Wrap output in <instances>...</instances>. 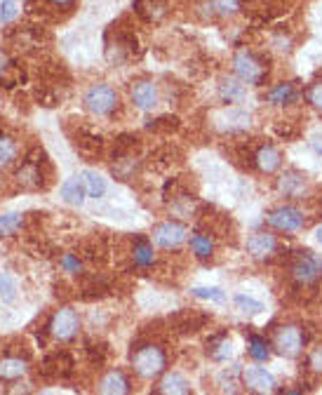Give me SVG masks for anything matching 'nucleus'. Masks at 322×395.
Masks as SVG:
<instances>
[{
  "label": "nucleus",
  "mask_w": 322,
  "mask_h": 395,
  "mask_svg": "<svg viewBox=\"0 0 322 395\" xmlns=\"http://www.w3.org/2000/svg\"><path fill=\"white\" fill-rule=\"evenodd\" d=\"M268 62L271 59L266 54H259L254 49H238L233 54V73L245 85H264L268 78Z\"/></svg>",
  "instance_id": "nucleus-1"
},
{
  "label": "nucleus",
  "mask_w": 322,
  "mask_h": 395,
  "mask_svg": "<svg viewBox=\"0 0 322 395\" xmlns=\"http://www.w3.org/2000/svg\"><path fill=\"white\" fill-rule=\"evenodd\" d=\"M132 367L141 379H155L168 367V353L158 344H143L132 353Z\"/></svg>",
  "instance_id": "nucleus-2"
},
{
  "label": "nucleus",
  "mask_w": 322,
  "mask_h": 395,
  "mask_svg": "<svg viewBox=\"0 0 322 395\" xmlns=\"http://www.w3.org/2000/svg\"><path fill=\"white\" fill-rule=\"evenodd\" d=\"M45 169H49L45 153H43V151H33V153L26 156V160L21 163V167L16 169L14 179H16V184H19L24 191L45 189V184H47Z\"/></svg>",
  "instance_id": "nucleus-3"
},
{
  "label": "nucleus",
  "mask_w": 322,
  "mask_h": 395,
  "mask_svg": "<svg viewBox=\"0 0 322 395\" xmlns=\"http://www.w3.org/2000/svg\"><path fill=\"white\" fill-rule=\"evenodd\" d=\"M290 273H292L294 283H297L299 287H308V285H315L322 278V259H320L318 254H315V252L303 250V252H299V254L292 259Z\"/></svg>",
  "instance_id": "nucleus-4"
},
{
  "label": "nucleus",
  "mask_w": 322,
  "mask_h": 395,
  "mask_svg": "<svg viewBox=\"0 0 322 395\" xmlns=\"http://www.w3.org/2000/svg\"><path fill=\"white\" fill-rule=\"evenodd\" d=\"M82 104L92 115H111L118 108V92L106 82H97L82 97Z\"/></svg>",
  "instance_id": "nucleus-5"
},
{
  "label": "nucleus",
  "mask_w": 322,
  "mask_h": 395,
  "mask_svg": "<svg viewBox=\"0 0 322 395\" xmlns=\"http://www.w3.org/2000/svg\"><path fill=\"white\" fill-rule=\"evenodd\" d=\"M78 329H80V318H78V311L71 309V306H64V309H59L52 315L49 325H47L49 337H52L54 342H62V344L73 342Z\"/></svg>",
  "instance_id": "nucleus-6"
},
{
  "label": "nucleus",
  "mask_w": 322,
  "mask_h": 395,
  "mask_svg": "<svg viewBox=\"0 0 322 395\" xmlns=\"http://www.w3.org/2000/svg\"><path fill=\"white\" fill-rule=\"evenodd\" d=\"M275 350L285 358H297L306 346V334L297 325H282L273 337Z\"/></svg>",
  "instance_id": "nucleus-7"
},
{
  "label": "nucleus",
  "mask_w": 322,
  "mask_h": 395,
  "mask_svg": "<svg viewBox=\"0 0 322 395\" xmlns=\"http://www.w3.org/2000/svg\"><path fill=\"white\" fill-rule=\"evenodd\" d=\"M139 54V43L132 31L115 29V40L106 43V57L111 64H123L127 59H135Z\"/></svg>",
  "instance_id": "nucleus-8"
},
{
  "label": "nucleus",
  "mask_w": 322,
  "mask_h": 395,
  "mask_svg": "<svg viewBox=\"0 0 322 395\" xmlns=\"http://www.w3.org/2000/svg\"><path fill=\"white\" fill-rule=\"evenodd\" d=\"M242 381H245L247 391L252 395H275L277 393V381L264 367H247L242 372Z\"/></svg>",
  "instance_id": "nucleus-9"
},
{
  "label": "nucleus",
  "mask_w": 322,
  "mask_h": 395,
  "mask_svg": "<svg viewBox=\"0 0 322 395\" xmlns=\"http://www.w3.org/2000/svg\"><path fill=\"white\" fill-rule=\"evenodd\" d=\"M188 238V230L184 224L179 222H165L158 224L153 228V243L163 250H176L179 245H184Z\"/></svg>",
  "instance_id": "nucleus-10"
},
{
  "label": "nucleus",
  "mask_w": 322,
  "mask_h": 395,
  "mask_svg": "<svg viewBox=\"0 0 322 395\" xmlns=\"http://www.w3.org/2000/svg\"><path fill=\"white\" fill-rule=\"evenodd\" d=\"M266 224L275 230H285V233H292V230H299L303 226V214L292 205H282L275 207L266 214Z\"/></svg>",
  "instance_id": "nucleus-11"
},
{
  "label": "nucleus",
  "mask_w": 322,
  "mask_h": 395,
  "mask_svg": "<svg viewBox=\"0 0 322 395\" xmlns=\"http://www.w3.org/2000/svg\"><path fill=\"white\" fill-rule=\"evenodd\" d=\"M130 97H132V101H135V106L141 108V111H153V108L158 106V101H160L158 85H155L153 80H146V78L132 82Z\"/></svg>",
  "instance_id": "nucleus-12"
},
{
  "label": "nucleus",
  "mask_w": 322,
  "mask_h": 395,
  "mask_svg": "<svg viewBox=\"0 0 322 395\" xmlns=\"http://www.w3.org/2000/svg\"><path fill=\"white\" fill-rule=\"evenodd\" d=\"M247 252L252 254V259L257 261H268L271 256L277 252V238L273 233L266 230H257L247 238Z\"/></svg>",
  "instance_id": "nucleus-13"
},
{
  "label": "nucleus",
  "mask_w": 322,
  "mask_h": 395,
  "mask_svg": "<svg viewBox=\"0 0 322 395\" xmlns=\"http://www.w3.org/2000/svg\"><path fill=\"white\" fill-rule=\"evenodd\" d=\"M71 372H73V358H71L69 353H64V350L47 355L41 365L43 379H66Z\"/></svg>",
  "instance_id": "nucleus-14"
},
{
  "label": "nucleus",
  "mask_w": 322,
  "mask_h": 395,
  "mask_svg": "<svg viewBox=\"0 0 322 395\" xmlns=\"http://www.w3.org/2000/svg\"><path fill=\"white\" fill-rule=\"evenodd\" d=\"M73 146L85 160H94V158H99L104 153V139L85 128L78 130L73 134Z\"/></svg>",
  "instance_id": "nucleus-15"
},
{
  "label": "nucleus",
  "mask_w": 322,
  "mask_h": 395,
  "mask_svg": "<svg viewBox=\"0 0 322 395\" xmlns=\"http://www.w3.org/2000/svg\"><path fill=\"white\" fill-rule=\"evenodd\" d=\"M207 322H209L207 313H200L196 309H184L172 315V325H174L176 332H181V334L198 332V329H203Z\"/></svg>",
  "instance_id": "nucleus-16"
},
{
  "label": "nucleus",
  "mask_w": 322,
  "mask_h": 395,
  "mask_svg": "<svg viewBox=\"0 0 322 395\" xmlns=\"http://www.w3.org/2000/svg\"><path fill=\"white\" fill-rule=\"evenodd\" d=\"M97 395H130V379L125 376V372L111 370L99 379Z\"/></svg>",
  "instance_id": "nucleus-17"
},
{
  "label": "nucleus",
  "mask_w": 322,
  "mask_h": 395,
  "mask_svg": "<svg viewBox=\"0 0 322 395\" xmlns=\"http://www.w3.org/2000/svg\"><path fill=\"white\" fill-rule=\"evenodd\" d=\"M216 128L221 132H245L252 128V115L247 111H240V108H229V111L219 113L216 118Z\"/></svg>",
  "instance_id": "nucleus-18"
},
{
  "label": "nucleus",
  "mask_w": 322,
  "mask_h": 395,
  "mask_svg": "<svg viewBox=\"0 0 322 395\" xmlns=\"http://www.w3.org/2000/svg\"><path fill=\"white\" fill-rule=\"evenodd\" d=\"M252 160H254V165H257L259 172L273 174L280 169V165H282V153L277 151L273 144H261L257 151H254Z\"/></svg>",
  "instance_id": "nucleus-19"
},
{
  "label": "nucleus",
  "mask_w": 322,
  "mask_h": 395,
  "mask_svg": "<svg viewBox=\"0 0 322 395\" xmlns=\"http://www.w3.org/2000/svg\"><path fill=\"white\" fill-rule=\"evenodd\" d=\"M132 8L148 24H158L168 16V0H135Z\"/></svg>",
  "instance_id": "nucleus-20"
},
{
  "label": "nucleus",
  "mask_w": 322,
  "mask_h": 395,
  "mask_svg": "<svg viewBox=\"0 0 322 395\" xmlns=\"http://www.w3.org/2000/svg\"><path fill=\"white\" fill-rule=\"evenodd\" d=\"M29 372V360L21 355H3L0 358V381H16Z\"/></svg>",
  "instance_id": "nucleus-21"
},
{
  "label": "nucleus",
  "mask_w": 322,
  "mask_h": 395,
  "mask_svg": "<svg viewBox=\"0 0 322 395\" xmlns=\"http://www.w3.org/2000/svg\"><path fill=\"white\" fill-rule=\"evenodd\" d=\"M155 395H193V391L179 372H168L155 386Z\"/></svg>",
  "instance_id": "nucleus-22"
},
{
  "label": "nucleus",
  "mask_w": 322,
  "mask_h": 395,
  "mask_svg": "<svg viewBox=\"0 0 322 395\" xmlns=\"http://www.w3.org/2000/svg\"><path fill=\"white\" fill-rule=\"evenodd\" d=\"M275 186L285 198H294V195H299L303 189H306V177H303L299 169H285V172L277 177Z\"/></svg>",
  "instance_id": "nucleus-23"
},
{
  "label": "nucleus",
  "mask_w": 322,
  "mask_h": 395,
  "mask_svg": "<svg viewBox=\"0 0 322 395\" xmlns=\"http://www.w3.org/2000/svg\"><path fill=\"white\" fill-rule=\"evenodd\" d=\"M207 353H209V358H212L214 362L231 360L233 358V344H231L229 334H226V332L214 334V337L207 342Z\"/></svg>",
  "instance_id": "nucleus-24"
},
{
  "label": "nucleus",
  "mask_w": 322,
  "mask_h": 395,
  "mask_svg": "<svg viewBox=\"0 0 322 395\" xmlns=\"http://www.w3.org/2000/svg\"><path fill=\"white\" fill-rule=\"evenodd\" d=\"M247 90H245V82L238 80V78H221L219 82V97L224 104H235L240 99H245Z\"/></svg>",
  "instance_id": "nucleus-25"
},
{
  "label": "nucleus",
  "mask_w": 322,
  "mask_h": 395,
  "mask_svg": "<svg viewBox=\"0 0 322 395\" xmlns=\"http://www.w3.org/2000/svg\"><path fill=\"white\" fill-rule=\"evenodd\" d=\"M297 95H299L297 82H277L275 87L268 90L266 99H268L271 104H275V106H287V104H292L294 99H297Z\"/></svg>",
  "instance_id": "nucleus-26"
},
{
  "label": "nucleus",
  "mask_w": 322,
  "mask_h": 395,
  "mask_svg": "<svg viewBox=\"0 0 322 395\" xmlns=\"http://www.w3.org/2000/svg\"><path fill=\"white\" fill-rule=\"evenodd\" d=\"M111 292V280L102 273H92V276L85 278L82 283V296L85 299H92V296H104Z\"/></svg>",
  "instance_id": "nucleus-27"
},
{
  "label": "nucleus",
  "mask_w": 322,
  "mask_h": 395,
  "mask_svg": "<svg viewBox=\"0 0 322 395\" xmlns=\"http://www.w3.org/2000/svg\"><path fill=\"white\" fill-rule=\"evenodd\" d=\"M132 261H135V266H141V268H148L155 263L153 247L146 238L135 240V247H132Z\"/></svg>",
  "instance_id": "nucleus-28"
},
{
  "label": "nucleus",
  "mask_w": 322,
  "mask_h": 395,
  "mask_svg": "<svg viewBox=\"0 0 322 395\" xmlns=\"http://www.w3.org/2000/svg\"><path fill=\"white\" fill-rule=\"evenodd\" d=\"M191 252L196 254V259L207 261L214 254V240L207 233H193L191 235Z\"/></svg>",
  "instance_id": "nucleus-29"
},
{
  "label": "nucleus",
  "mask_w": 322,
  "mask_h": 395,
  "mask_svg": "<svg viewBox=\"0 0 322 395\" xmlns=\"http://www.w3.org/2000/svg\"><path fill=\"white\" fill-rule=\"evenodd\" d=\"M16 156H19V146L12 136H8L5 132H0V169L12 167Z\"/></svg>",
  "instance_id": "nucleus-30"
},
{
  "label": "nucleus",
  "mask_w": 322,
  "mask_h": 395,
  "mask_svg": "<svg viewBox=\"0 0 322 395\" xmlns=\"http://www.w3.org/2000/svg\"><path fill=\"white\" fill-rule=\"evenodd\" d=\"M62 198H64V202H69V205H82V200H85V186H82L80 177L64 181Z\"/></svg>",
  "instance_id": "nucleus-31"
},
{
  "label": "nucleus",
  "mask_w": 322,
  "mask_h": 395,
  "mask_svg": "<svg viewBox=\"0 0 322 395\" xmlns=\"http://www.w3.org/2000/svg\"><path fill=\"white\" fill-rule=\"evenodd\" d=\"M242 8L240 0H207L205 3V10H209V16H233L238 14Z\"/></svg>",
  "instance_id": "nucleus-32"
},
{
  "label": "nucleus",
  "mask_w": 322,
  "mask_h": 395,
  "mask_svg": "<svg viewBox=\"0 0 322 395\" xmlns=\"http://www.w3.org/2000/svg\"><path fill=\"white\" fill-rule=\"evenodd\" d=\"M139 146V139L135 134H120L113 141V151H111V160H120V158L135 156V148Z\"/></svg>",
  "instance_id": "nucleus-33"
},
{
  "label": "nucleus",
  "mask_w": 322,
  "mask_h": 395,
  "mask_svg": "<svg viewBox=\"0 0 322 395\" xmlns=\"http://www.w3.org/2000/svg\"><path fill=\"white\" fill-rule=\"evenodd\" d=\"M78 177H80L82 186H85V193L90 195V198H102L104 193H106V181L99 177L97 172H90V169H85V172H80Z\"/></svg>",
  "instance_id": "nucleus-34"
},
{
  "label": "nucleus",
  "mask_w": 322,
  "mask_h": 395,
  "mask_svg": "<svg viewBox=\"0 0 322 395\" xmlns=\"http://www.w3.org/2000/svg\"><path fill=\"white\" fill-rule=\"evenodd\" d=\"M24 226V217L16 212L0 214V238H12Z\"/></svg>",
  "instance_id": "nucleus-35"
},
{
  "label": "nucleus",
  "mask_w": 322,
  "mask_h": 395,
  "mask_svg": "<svg viewBox=\"0 0 322 395\" xmlns=\"http://www.w3.org/2000/svg\"><path fill=\"white\" fill-rule=\"evenodd\" d=\"M247 353L252 355V360L264 362L271 358V346L264 337L259 334H249V344H247Z\"/></svg>",
  "instance_id": "nucleus-36"
},
{
  "label": "nucleus",
  "mask_w": 322,
  "mask_h": 395,
  "mask_svg": "<svg viewBox=\"0 0 322 395\" xmlns=\"http://www.w3.org/2000/svg\"><path fill=\"white\" fill-rule=\"evenodd\" d=\"M82 252H85V259L94 261V263H97V261L104 263L108 259V247L102 238H94V240H90V243H85Z\"/></svg>",
  "instance_id": "nucleus-37"
},
{
  "label": "nucleus",
  "mask_w": 322,
  "mask_h": 395,
  "mask_svg": "<svg viewBox=\"0 0 322 395\" xmlns=\"http://www.w3.org/2000/svg\"><path fill=\"white\" fill-rule=\"evenodd\" d=\"M146 128L151 132H158V134H172V132L179 130V118L176 115H160L155 120H148Z\"/></svg>",
  "instance_id": "nucleus-38"
},
{
  "label": "nucleus",
  "mask_w": 322,
  "mask_h": 395,
  "mask_svg": "<svg viewBox=\"0 0 322 395\" xmlns=\"http://www.w3.org/2000/svg\"><path fill=\"white\" fill-rule=\"evenodd\" d=\"M137 167H139V160L135 156H127V158H120V160H113V174L118 179H132V174L137 172Z\"/></svg>",
  "instance_id": "nucleus-39"
},
{
  "label": "nucleus",
  "mask_w": 322,
  "mask_h": 395,
  "mask_svg": "<svg viewBox=\"0 0 322 395\" xmlns=\"http://www.w3.org/2000/svg\"><path fill=\"white\" fill-rule=\"evenodd\" d=\"M172 212H174L176 217H191V214H196V198L176 195L174 200H172Z\"/></svg>",
  "instance_id": "nucleus-40"
},
{
  "label": "nucleus",
  "mask_w": 322,
  "mask_h": 395,
  "mask_svg": "<svg viewBox=\"0 0 322 395\" xmlns=\"http://www.w3.org/2000/svg\"><path fill=\"white\" fill-rule=\"evenodd\" d=\"M235 306H238V311H242V313H247V315H257V313L264 311V304L257 299H252V296H247V294H235Z\"/></svg>",
  "instance_id": "nucleus-41"
},
{
  "label": "nucleus",
  "mask_w": 322,
  "mask_h": 395,
  "mask_svg": "<svg viewBox=\"0 0 322 395\" xmlns=\"http://www.w3.org/2000/svg\"><path fill=\"white\" fill-rule=\"evenodd\" d=\"M271 47L280 49V52H290L292 49V36L285 29H275L271 33Z\"/></svg>",
  "instance_id": "nucleus-42"
},
{
  "label": "nucleus",
  "mask_w": 322,
  "mask_h": 395,
  "mask_svg": "<svg viewBox=\"0 0 322 395\" xmlns=\"http://www.w3.org/2000/svg\"><path fill=\"white\" fill-rule=\"evenodd\" d=\"M191 292L193 296H198V299H209V301H216V304H224L226 301V294L221 292L219 287H193Z\"/></svg>",
  "instance_id": "nucleus-43"
},
{
  "label": "nucleus",
  "mask_w": 322,
  "mask_h": 395,
  "mask_svg": "<svg viewBox=\"0 0 322 395\" xmlns=\"http://www.w3.org/2000/svg\"><path fill=\"white\" fill-rule=\"evenodd\" d=\"M306 101L315 108V111L322 113V80H315V82H310V85H308Z\"/></svg>",
  "instance_id": "nucleus-44"
},
{
  "label": "nucleus",
  "mask_w": 322,
  "mask_h": 395,
  "mask_svg": "<svg viewBox=\"0 0 322 395\" xmlns=\"http://www.w3.org/2000/svg\"><path fill=\"white\" fill-rule=\"evenodd\" d=\"M14 292H16V287H14L12 278H10L8 273H0V296H3V301H12Z\"/></svg>",
  "instance_id": "nucleus-45"
},
{
  "label": "nucleus",
  "mask_w": 322,
  "mask_h": 395,
  "mask_svg": "<svg viewBox=\"0 0 322 395\" xmlns=\"http://www.w3.org/2000/svg\"><path fill=\"white\" fill-rule=\"evenodd\" d=\"M275 134L282 136L285 141H290L297 136V125L290 123V120H280V123H275Z\"/></svg>",
  "instance_id": "nucleus-46"
},
{
  "label": "nucleus",
  "mask_w": 322,
  "mask_h": 395,
  "mask_svg": "<svg viewBox=\"0 0 322 395\" xmlns=\"http://www.w3.org/2000/svg\"><path fill=\"white\" fill-rule=\"evenodd\" d=\"M16 16V0H0V21H10Z\"/></svg>",
  "instance_id": "nucleus-47"
},
{
  "label": "nucleus",
  "mask_w": 322,
  "mask_h": 395,
  "mask_svg": "<svg viewBox=\"0 0 322 395\" xmlns=\"http://www.w3.org/2000/svg\"><path fill=\"white\" fill-rule=\"evenodd\" d=\"M62 268L66 273H80L82 271V261L78 259L76 254H64L62 256Z\"/></svg>",
  "instance_id": "nucleus-48"
},
{
  "label": "nucleus",
  "mask_w": 322,
  "mask_h": 395,
  "mask_svg": "<svg viewBox=\"0 0 322 395\" xmlns=\"http://www.w3.org/2000/svg\"><path fill=\"white\" fill-rule=\"evenodd\" d=\"M87 353H90L92 362H97V365H102V362L106 360L108 350H106V346H104V344H99V346H87Z\"/></svg>",
  "instance_id": "nucleus-49"
},
{
  "label": "nucleus",
  "mask_w": 322,
  "mask_h": 395,
  "mask_svg": "<svg viewBox=\"0 0 322 395\" xmlns=\"http://www.w3.org/2000/svg\"><path fill=\"white\" fill-rule=\"evenodd\" d=\"M12 66H14V59L10 57V52H8V49H3V47H0V78H3V75L8 73V71L12 69Z\"/></svg>",
  "instance_id": "nucleus-50"
},
{
  "label": "nucleus",
  "mask_w": 322,
  "mask_h": 395,
  "mask_svg": "<svg viewBox=\"0 0 322 395\" xmlns=\"http://www.w3.org/2000/svg\"><path fill=\"white\" fill-rule=\"evenodd\" d=\"M308 367L313 372H318V374H322V348H318V350H313V353H310Z\"/></svg>",
  "instance_id": "nucleus-51"
},
{
  "label": "nucleus",
  "mask_w": 322,
  "mask_h": 395,
  "mask_svg": "<svg viewBox=\"0 0 322 395\" xmlns=\"http://www.w3.org/2000/svg\"><path fill=\"white\" fill-rule=\"evenodd\" d=\"M5 395H31V386L29 383H12V386H8Z\"/></svg>",
  "instance_id": "nucleus-52"
},
{
  "label": "nucleus",
  "mask_w": 322,
  "mask_h": 395,
  "mask_svg": "<svg viewBox=\"0 0 322 395\" xmlns=\"http://www.w3.org/2000/svg\"><path fill=\"white\" fill-rule=\"evenodd\" d=\"M47 5H52L54 10H71L76 5V0H45Z\"/></svg>",
  "instance_id": "nucleus-53"
},
{
  "label": "nucleus",
  "mask_w": 322,
  "mask_h": 395,
  "mask_svg": "<svg viewBox=\"0 0 322 395\" xmlns=\"http://www.w3.org/2000/svg\"><path fill=\"white\" fill-rule=\"evenodd\" d=\"M315 235H318V243L322 245V226L318 228V233H315Z\"/></svg>",
  "instance_id": "nucleus-54"
},
{
  "label": "nucleus",
  "mask_w": 322,
  "mask_h": 395,
  "mask_svg": "<svg viewBox=\"0 0 322 395\" xmlns=\"http://www.w3.org/2000/svg\"><path fill=\"white\" fill-rule=\"evenodd\" d=\"M287 395H301V393H299V391H290V393H287Z\"/></svg>",
  "instance_id": "nucleus-55"
},
{
  "label": "nucleus",
  "mask_w": 322,
  "mask_h": 395,
  "mask_svg": "<svg viewBox=\"0 0 322 395\" xmlns=\"http://www.w3.org/2000/svg\"><path fill=\"white\" fill-rule=\"evenodd\" d=\"M43 395H52V393H43Z\"/></svg>",
  "instance_id": "nucleus-56"
}]
</instances>
